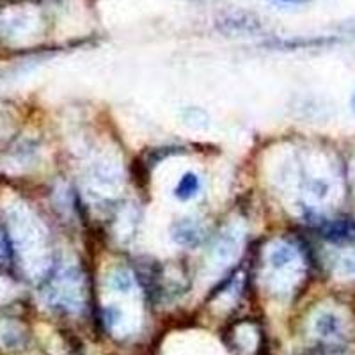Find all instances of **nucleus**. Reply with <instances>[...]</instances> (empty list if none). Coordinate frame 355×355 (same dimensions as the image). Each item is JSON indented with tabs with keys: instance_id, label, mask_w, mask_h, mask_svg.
<instances>
[{
	"instance_id": "f257e3e1",
	"label": "nucleus",
	"mask_w": 355,
	"mask_h": 355,
	"mask_svg": "<svg viewBox=\"0 0 355 355\" xmlns=\"http://www.w3.org/2000/svg\"><path fill=\"white\" fill-rule=\"evenodd\" d=\"M78 288H80V274L75 268H66L61 274H57L50 283L46 290V299L52 306L61 307L62 311L69 313V311L78 309V304H80Z\"/></svg>"
},
{
	"instance_id": "f03ea898",
	"label": "nucleus",
	"mask_w": 355,
	"mask_h": 355,
	"mask_svg": "<svg viewBox=\"0 0 355 355\" xmlns=\"http://www.w3.org/2000/svg\"><path fill=\"white\" fill-rule=\"evenodd\" d=\"M171 239L180 247L198 249V247H201L205 243L206 230L201 222L196 220V218H178L173 226H171Z\"/></svg>"
},
{
	"instance_id": "7ed1b4c3",
	"label": "nucleus",
	"mask_w": 355,
	"mask_h": 355,
	"mask_svg": "<svg viewBox=\"0 0 355 355\" xmlns=\"http://www.w3.org/2000/svg\"><path fill=\"white\" fill-rule=\"evenodd\" d=\"M322 236L334 243L355 242V220L338 218V220L325 222L322 226Z\"/></svg>"
},
{
	"instance_id": "20e7f679",
	"label": "nucleus",
	"mask_w": 355,
	"mask_h": 355,
	"mask_svg": "<svg viewBox=\"0 0 355 355\" xmlns=\"http://www.w3.org/2000/svg\"><path fill=\"white\" fill-rule=\"evenodd\" d=\"M236 252H239V234L230 230L218 234L214 245V258L218 263H227L236 256Z\"/></svg>"
},
{
	"instance_id": "39448f33",
	"label": "nucleus",
	"mask_w": 355,
	"mask_h": 355,
	"mask_svg": "<svg viewBox=\"0 0 355 355\" xmlns=\"http://www.w3.org/2000/svg\"><path fill=\"white\" fill-rule=\"evenodd\" d=\"M199 192H201V178L196 173H190V171L183 174L174 187V198L183 202L194 199Z\"/></svg>"
},
{
	"instance_id": "423d86ee",
	"label": "nucleus",
	"mask_w": 355,
	"mask_h": 355,
	"mask_svg": "<svg viewBox=\"0 0 355 355\" xmlns=\"http://www.w3.org/2000/svg\"><path fill=\"white\" fill-rule=\"evenodd\" d=\"M295 259H297V250L291 245H288V243H277L268 252V263L275 270H283L288 265H291Z\"/></svg>"
},
{
	"instance_id": "0eeeda50",
	"label": "nucleus",
	"mask_w": 355,
	"mask_h": 355,
	"mask_svg": "<svg viewBox=\"0 0 355 355\" xmlns=\"http://www.w3.org/2000/svg\"><path fill=\"white\" fill-rule=\"evenodd\" d=\"M315 329L322 338H336L341 332V322L331 313H323L316 320Z\"/></svg>"
},
{
	"instance_id": "6e6552de",
	"label": "nucleus",
	"mask_w": 355,
	"mask_h": 355,
	"mask_svg": "<svg viewBox=\"0 0 355 355\" xmlns=\"http://www.w3.org/2000/svg\"><path fill=\"white\" fill-rule=\"evenodd\" d=\"M133 275L126 268H117L110 275V288L117 293H130L133 290Z\"/></svg>"
},
{
	"instance_id": "1a4fd4ad",
	"label": "nucleus",
	"mask_w": 355,
	"mask_h": 355,
	"mask_svg": "<svg viewBox=\"0 0 355 355\" xmlns=\"http://www.w3.org/2000/svg\"><path fill=\"white\" fill-rule=\"evenodd\" d=\"M226 25H230V27H231L230 33H236V34L254 33L256 28L259 27L258 21H252L249 17H247L245 20H240V18L236 17V15H233V17L226 18V20H224V27H226Z\"/></svg>"
},
{
	"instance_id": "9d476101",
	"label": "nucleus",
	"mask_w": 355,
	"mask_h": 355,
	"mask_svg": "<svg viewBox=\"0 0 355 355\" xmlns=\"http://www.w3.org/2000/svg\"><path fill=\"white\" fill-rule=\"evenodd\" d=\"M119 318H121V311L117 309V307L109 306L105 311H103V320H105L107 327L112 329L114 325H116V323L119 322Z\"/></svg>"
},
{
	"instance_id": "9b49d317",
	"label": "nucleus",
	"mask_w": 355,
	"mask_h": 355,
	"mask_svg": "<svg viewBox=\"0 0 355 355\" xmlns=\"http://www.w3.org/2000/svg\"><path fill=\"white\" fill-rule=\"evenodd\" d=\"M327 192H329L327 183L322 182V180H315V182L311 183V194L315 196V198L323 199L325 196H327Z\"/></svg>"
},
{
	"instance_id": "f8f14e48",
	"label": "nucleus",
	"mask_w": 355,
	"mask_h": 355,
	"mask_svg": "<svg viewBox=\"0 0 355 355\" xmlns=\"http://www.w3.org/2000/svg\"><path fill=\"white\" fill-rule=\"evenodd\" d=\"M341 265H343L345 274L355 275V258H345Z\"/></svg>"
},
{
	"instance_id": "ddd939ff",
	"label": "nucleus",
	"mask_w": 355,
	"mask_h": 355,
	"mask_svg": "<svg viewBox=\"0 0 355 355\" xmlns=\"http://www.w3.org/2000/svg\"><path fill=\"white\" fill-rule=\"evenodd\" d=\"M283 2H291V4H300V2H306V0H283Z\"/></svg>"
},
{
	"instance_id": "4468645a",
	"label": "nucleus",
	"mask_w": 355,
	"mask_h": 355,
	"mask_svg": "<svg viewBox=\"0 0 355 355\" xmlns=\"http://www.w3.org/2000/svg\"><path fill=\"white\" fill-rule=\"evenodd\" d=\"M352 103H354V110H355V96H354V101H352Z\"/></svg>"
}]
</instances>
